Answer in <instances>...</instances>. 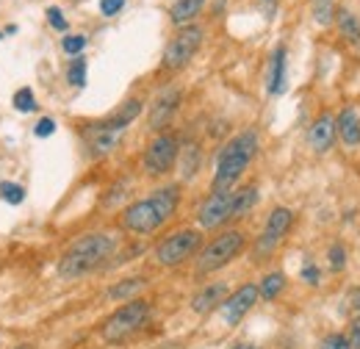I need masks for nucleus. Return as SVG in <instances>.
<instances>
[{
	"mask_svg": "<svg viewBox=\"0 0 360 349\" xmlns=\"http://www.w3.org/2000/svg\"><path fill=\"white\" fill-rule=\"evenodd\" d=\"M180 205V186H164V189H155L150 197L144 200H136L131 203L122 217H120V224L122 230L128 233H136V236H150L155 230H161L169 219L175 217Z\"/></svg>",
	"mask_w": 360,
	"mask_h": 349,
	"instance_id": "nucleus-1",
	"label": "nucleus"
},
{
	"mask_svg": "<svg viewBox=\"0 0 360 349\" xmlns=\"http://www.w3.org/2000/svg\"><path fill=\"white\" fill-rule=\"evenodd\" d=\"M117 250V239L108 236V233H89V236H81L75 239L67 253L61 255L58 261V277L64 280H75V277H84L94 269H100L103 263L108 261Z\"/></svg>",
	"mask_w": 360,
	"mask_h": 349,
	"instance_id": "nucleus-2",
	"label": "nucleus"
},
{
	"mask_svg": "<svg viewBox=\"0 0 360 349\" xmlns=\"http://www.w3.org/2000/svg\"><path fill=\"white\" fill-rule=\"evenodd\" d=\"M255 153H258V131L247 128V131L236 133L217 156V174H214L211 191L233 189L241 180V174L247 172V167L252 164Z\"/></svg>",
	"mask_w": 360,
	"mask_h": 349,
	"instance_id": "nucleus-3",
	"label": "nucleus"
},
{
	"mask_svg": "<svg viewBox=\"0 0 360 349\" xmlns=\"http://www.w3.org/2000/svg\"><path fill=\"white\" fill-rule=\"evenodd\" d=\"M150 313H153V305H150L147 300H139V297H136V300H128L125 305L117 307V310L103 322V327H100L103 341L120 344V341L131 338L134 333H139V330L147 324Z\"/></svg>",
	"mask_w": 360,
	"mask_h": 349,
	"instance_id": "nucleus-4",
	"label": "nucleus"
},
{
	"mask_svg": "<svg viewBox=\"0 0 360 349\" xmlns=\"http://www.w3.org/2000/svg\"><path fill=\"white\" fill-rule=\"evenodd\" d=\"M244 233L241 230H225L219 233L217 239H211L200 255H197V274H211V272H219L222 266L238 258V253L244 250Z\"/></svg>",
	"mask_w": 360,
	"mask_h": 349,
	"instance_id": "nucleus-5",
	"label": "nucleus"
},
{
	"mask_svg": "<svg viewBox=\"0 0 360 349\" xmlns=\"http://www.w3.org/2000/svg\"><path fill=\"white\" fill-rule=\"evenodd\" d=\"M202 244V233L200 230H178V233H169L158 247H155V263L164 266V269H175L183 261H188Z\"/></svg>",
	"mask_w": 360,
	"mask_h": 349,
	"instance_id": "nucleus-6",
	"label": "nucleus"
},
{
	"mask_svg": "<svg viewBox=\"0 0 360 349\" xmlns=\"http://www.w3.org/2000/svg\"><path fill=\"white\" fill-rule=\"evenodd\" d=\"M178 158H180L178 136L161 131L150 144H147L144 158H141V167H144V172L150 174V177H161V174H167L175 167Z\"/></svg>",
	"mask_w": 360,
	"mask_h": 349,
	"instance_id": "nucleus-7",
	"label": "nucleus"
},
{
	"mask_svg": "<svg viewBox=\"0 0 360 349\" xmlns=\"http://www.w3.org/2000/svg\"><path fill=\"white\" fill-rule=\"evenodd\" d=\"M202 44V28L200 25H183L178 34L169 39V44L164 47V70H183L194 53Z\"/></svg>",
	"mask_w": 360,
	"mask_h": 349,
	"instance_id": "nucleus-8",
	"label": "nucleus"
},
{
	"mask_svg": "<svg viewBox=\"0 0 360 349\" xmlns=\"http://www.w3.org/2000/svg\"><path fill=\"white\" fill-rule=\"evenodd\" d=\"M291 224H294V214L288 211V208H274L266 219V224H264V230H261V236H258V241H255V247H252V258L255 261H261V258H269L271 253L280 247V241L285 239V233L291 230Z\"/></svg>",
	"mask_w": 360,
	"mask_h": 349,
	"instance_id": "nucleus-9",
	"label": "nucleus"
},
{
	"mask_svg": "<svg viewBox=\"0 0 360 349\" xmlns=\"http://www.w3.org/2000/svg\"><path fill=\"white\" fill-rule=\"evenodd\" d=\"M230 208H233V189H227V191H211L202 200L200 211H197V224L202 230H217L225 222H230Z\"/></svg>",
	"mask_w": 360,
	"mask_h": 349,
	"instance_id": "nucleus-10",
	"label": "nucleus"
},
{
	"mask_svg": "<svg viewBox=\"0 0 360 349\" xmlns=\"http://www.w3.org/2000/svg\"><path fill=\"white\" fill-rule=\"evenodd\" d=\"M258 300H261V297H258V286H255V283H244L238 291H233L225 303H222V316H225V322L230 327H236V324L255 307Z\"/></svg>",
	"mask_w": 360,
	"mask_h": 349,
	"instance_id": "nucleus-11",
	"label": "nucleus"
},
{
	"mask_svg": "<svg viewBox=\"0 0 360 349\" xmlns=\"http://www.w3.org/2000/svg\"><path fill=\"white\" fill-rule=\"evenodd\" d=\"M180 97H183V91H180L178 87L164 89V91L155 97V103H153V108H150V128H153V131L161 133L172 122V117H175V111H178V106H180Z\"/></svg>",
	"mask_w": 360,
	"mask_h": 349,
	"instance_id": "nucleus-12",
	"label": "nucleus"
},
{
	"mask_svg": "<svg viewBox=\"0 0 360 349\" xmlns=\"http://www.w3.org/2000/svg\"><path fill=\"white\" fill-rule=\"evenodd\" d=\"M86 147H89V156L91 158H105L108 153H114L117 150V144H120V139H122V131H105V128H100L97 122L86 128Z\"/></svg>",
	"mask_w": 360,
	"mask_h": 349,
	"instance_id": "nucleus-13",
	"label": "nucleus"
},
{
	"mask_svg": "<svg viewBox=\"0 0 360 349\" xmlns=\"http://www.w3.org/2000/svg\"><path fill=\"white\" fill-rule=\"evenodd\" d=\"M335 141V117L333 114H319L314 120V125L308 128V144L314 153H327Z\"/></svg>",
	"mask_w": 360,
	"mask_h": 349,
	"instance_id": "nucleus-14",
	"label": "nucleus"
},
{
	"mask_svg": "<svg viewBox=\"0 0 360 349\" xmlns=\"http://www.w3.org/2000/svg\"><path fill=\"white\" fill-rule=\"evenodd\" d=\"M335 136H341L344 147H358L360 144V114L355 106L341 108L335 117Z\"/></svg>",
	"mask_w": 360,
	"mask_h": 349,
	"instance_id": "nucleus-15",
	"label": "nucleus"
},
{
	"mask_svg": "<svg viewBox=\"0 0 360 349\" xmlns=\"http://www.w3.org/2000/svg\"><path fill=\"white\" fill-rule=\"evenodd\" d=\"M225 300H227V283H211V286L200 288V291L191 297V310L202 316V313L219 307Z\"/></svg>",
	"mask_w": 360,
	"mask_h": 349,
	"instance_id": "nucleus-16",
	"label": "nucleus"
},
{
	"mask_svg": "<svg viewBox=\"0 0 360 349\" xmlns=\"http://www.w3.org/2000/svg\"><path fill=\"white\" fill-rule=\"evenodd\" d=\"M139 114H141V100H136L134 97V100H128L122 108H117L111 117H105V120H103V122H97V125H100V128H105V131H122L125 133V128L134 122Z\"/></svg>",
	"mask_w": 360,
	"mask_h": 349,
	"instance_id": "nucleus-17",
	"label": "nucleus"
},
{
	"mask_svg": "<svg viewBox=\"0 0 360 349\" xmlns=\"http://www.w3.org/2000/svg\"><path fill=\"white\" fill-rule=\"evenodd\" d=\"M258 205V186L255 183H247L241 189L233 191V208H230V219H241L247 217L252 208Z\"/></svg>",
	"mask_w": 360,
	"mask_h": 349,
	"instance_id": "nucleus-18",
	"label": "nucleus"
},
{
	"mask_svg": "<svg viewBox=\"0 0 360 349\" xmlns=\"http://www.w3.org/2000/svg\"><path fill=\"white\" fill-rule=\"evenodd\" d=\"M269 94H283L285 91V47L280 44V47H274V53H271V64H269Z\"/></svg>",
	"mask_w": 360,
	"mask_h": 349,
	"instance_id": "nucleus-19",
	"label": "nucleus"
},
{
	"mask_svg": "<svg viewBox=\"0 0 360 349\" xmlns=\"http://www.w3.org/2000/svg\"><path fill=\"white\" fill-rule=\"evenodd\" d=\"M202 6H205V0H175L172 3V8H169V20H172V25H191V20L202 11Z\"/></svg>",
	"mask_w": 360,
	"mask_h": 349,
	"instance_id": "nucleus-20",
	"label": "nucleus"
},
{
	"mask_svg": "<svg viewBox=\"0 0 360 349\" xmlns=\"http://www.w3.org/2000/svg\"><path fill=\"white\" fill-rule=\"evenodd\" d=\"M335 25H338V31H341V37H344L347 42H352V44L360 42V17L355 11L338 8V11H335Z\"/></svg>",
	"mask_w": 360,
	"mask_h": 349,
	"instance_id": "nucleus-21",
	"label": "nucleus"
},
{
	"mask_svg": "<svg viewBox=\"0 0 360 349\" xmlns=\"http://www.w3.org/2000/svg\"><path fill=\"white\" fill-rule=\"evenodd\" d=\"M144 286H147L144 277H128V280L117 283V286L108 291V297H111V300H125V303H128V300H136V294H139Z\"/></svg>",
	"mask_w": 360,
	"mask_h": 349,
	"instance_id": "nucleus-22",
	"label": "nucleus"
},
{
	"mask_svg": "<svg viewBox=\"0 0 360 349\" xmlns=\"http://www.w3.org/2000/svg\"><path fill=\"white\" fill-rule=\"evenodd\" d=\"M285 288V274L283 272H269L264 280H261V286H258V297L261 300H277V294Z\"/></svg>",
	"mask_w": 360,
	"mask_h": 349,
	"instance_id": "nucleus-23",
	"label": "nucleus"
},
{
	"mask_svg": "<svg viewBox=\"0 0 360 349\" xmlns=\"http://www.w3.org/2000/svg\"><path fill=\"white\" fill-rule=\"evenodd\" d=\"M311 11L319 25H330L335 20V0H311Z\"/></svg>",
	"mask_w": 360,
	"mask_h": 349,
	"instance_id": "nucleus-24",
	"label": "nucleus"
},
{
	"mask_svg": "<svg viewBox=\"0 0 360 349\" xmlns=\"http://www.w3.org/2000/svg\"><path fill=\"white\" fill-rule=\"evenodd\" d=\"M11 103H14V108H17L20 114H28V111H34V108H37V94H34V89L31 87H22V89H17V91H14Z\"/></svg>",
	"mask_w": 360,
	"mask_h": 349,
	"instance_id": "nucleus-25",
	"label": "nucleus"
},
{
	"mask_svg": "<svg viewBox=\"0 0 360 349\" xmlns=\"http://www.w3.org/2000/svg\"><path fill=\"white\" fill-rule=\"evenodd\" d=\"M67 81H70L72 87H84V84H86V58H84V56H75V61H72L70 70H67Z\"/></svg>",
	"mask_w": 360,
	"mask_h": 349,
	"instance_id": "nucleus-26",
	"label": "nucleus"
},
{
	"mask_svg": "<svg viewBox=\"0 0 360 349\" xmlns=\"http://www.w3.org/2000/svg\"><path fill=\"white\" fill-rule=\"evenodd\" d=\"M197 167H200V147L191 144V147H186V153H183V177H194Z\"/></svg>",
	"mask_w": 360,
	"mask_h": 349,
	"instance_id": "nucleus-27",
	"label": "nucleus"
},
{
	"mask_svg": "<svg viewBox=\"0 0 360 349\" xmlns=\"http://www.w3.org/2000/svg\"><path fill=\"white\" fill-rule=\"evenodd\" d=\"M0 197L11 205H20L25 200V189L20 183H0Z\"/></svg>",
	"mask_w": 360,
	"mask_h": 349,
	"instance_id": "nucleus-28",
	"label": "nucleus"
},
{
	"mask_svg": "<svg viewBox=\"0 0 360 349\" xmlns=\"http://www.w3.org/2000/svg\"><path fill=\"white\" fill-rule=\"evenodd\" d=\"M61 47H64L67 56H81L84 47H86V37H84V34H67V37L61 39Z\"/></svg>",
	"mask_w": 360,
	"mask_h": 349,
	"instance_id": "nucleus-29",
	"label": "nucleus"
},
{
	"mask_svg": "<svg viewBox=\"0 0 360 349\" xmlns=\"http://www.w3.org/2000/svg\"><path fill=\"white\" fill-rule=\"evenodd\" d=\"M327 258H330V266H333L335 272H341V269L347 266V250H344L341 244H333L330 253H327Z\"/></svg>",
	"mask_w": 360,
	"mask_h": 349,
	"instance_id": "nucleus-30",
	"label": "nucleus"
},
{
	"mask_svg": "<svg viewBox=\"0 0 360 349\" xmlns=\"http://www.w3.org/2000/svg\"><path fill=\"white\" fill-rule=\"evenodd\" d=\"M319 349H349V341H347V336H341V333H330L327 338H321Z\"/></svg>",
	"mask_w": 360,
	"mask_h": 349,
	"instance_id": "nucleus-31",
	"label": "nucleus"
},
{
	"mask_svg": "<svg viewBox=\"0 0 360 349\" xmlns=\"http://www.w3.org/2000/svg\"><path fill=\"white\" fill-rule=\"evenodd\" d=\"M125 3L128 0H100V14L103 17H114V14H120L125 8Z\"/></svg>",
	"mask_w": 360,
	"mask_h": 349,
	"instance_id": "nucleus-32",
	"label": "nucleus"
},
{
	"mask_svg": "<svg viewBox=\"0 0 360 349\" xmlns=\"http://www.w3.org/2000/svg\"><path fill=\"white\" fill-rule=\"evenodd\" d=\"M47 23H50L56 31H67V20H64L61 8H56V6H50V8H47Z\"/></svg>",
	"mask_w": 360,
	"mask_h": 349,
	"instance_id": "nucleus-33",
	"label": "nucleus"
},
{
	"mask_svg": "<svg viewBox=\"0 0 360 349\" xmlns=\"http://www.w3.org/2000/svg\"><path fill=\"white\" fill-rule=\"evenodd\" d=\"M34 133H37L39 139H47V136H53V133H56V120H53V117H42V120L37 122Z\"/></svg>",
	"mask_w": 360,
	"mask_h": 349,
	"instance_id": "nucleus-34",
	"label": "nucleus"
},
{
	"mask_svg": "<svg viewBox=\"0 0 360 349\" xmlns=\"http://www.w3.org/2000/svg\"><path fill=\"white\" fill-rule=\"evenodd\" d=\"M347 341H349V349H360V316L349 324V336H347Z\"/></svg>",
	"mask_w": 360,
	"mask_h": 349,
	"instance_id": "nucleus-35",
	"label": "nucleus"
},
{
	"mask_svg": "<svg viewBox=\"0 0 360 349\" xmlns=\"http://www.w3.org/2000/svg\"><path fill=\"white\" fill-rule=\"evenodd\" d=\"M319 277H321V274H319V266H316V263H308V266L302 269V280H305V283L319 286Z\"/></svg>",
	"mask_w": 360,
	"mask_h": 349,
	"instance_id": "nucleus-36",
	"label": "nucleus"
},
{
	"mask_svg": "<svg viewBox=\"0 0 360 349\" xmlns=\"http://www.w3.org/2000/svg\"><path fill=\"white\" fill-rule=\"evenodd\" d=\"M347 305H349V310H358L360 313V288H352L347 294Z\"/></svg>",
	"mask_w": 360,
	"mask_h": 349,
	"instance_id": "nucleus-37",
	"label": "nucleus"
},
{
	"mask_svg": "<svg viewBox=\"0 0 360 349\" xmlns=\"http://www.w3.org/2000/svg\"><path fill=\"white\" fill-rule=\"evenodd\" d=\"M261 6H264V14L271 17V14H274V8H277V0H261Z\"/></svg>",
	"mask_w": 360,
	"mask_h": 349,
	"instance_id": "nucleus-38",
	"label": "nucleus"
},
{
	"mask_svg": "<svg viewBox=\"0 0 360 349\" xmlns=\"http://www.w3.org/2000/svg\"><path fill=\"white\" fill-rule=\"evenodd\" d=\"M14 349H37V347H34V344H17Z\"/></svg>",
	"mask_w": 360,
	"mask_h": 349,
	"instance_id": "nucleus-39",
	"label": "nucleus"
},
{
	"mask_svg": "<svg viewBox=\"0 0 360 349\" xmlns=\"http://www.w3.org/2000/svg\"><path fill=\"white\" fill-rule=\"evenodd\" d=\"M233 349H255V347H250V344H238V347H233Z\"/></svg>",
	"mask_w": 360,
	"mask_h": 349,
	"instance_id": "nucleus-40",
	"label": "nucleus"
},
{
	"mask_svg": "<svg viewBox=\"0 0 360 349\" xmlns=\"http://www.w3.org/2000/svg\"><path fill=\"white\" fill-rule=\"evenodd\" d=\"M0 39H3V34H0Z\"/></svg>",
	"mask_w": 360,
	"mask_h": 349,
	"instance_id": "nucleus-41",
	"label": "nucleus"
}]
</instances>
